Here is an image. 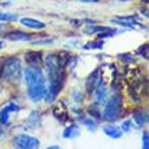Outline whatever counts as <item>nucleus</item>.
I'll return each mask as SVG.
<instances>
[{
	"mask_svg": "<svg viewBox=\"0 0 149 149\" xmlns=\"http://www.w3.org/2000/svg\"><path fill=\"white\" fill-rule=\"evenodd\" d=\"M130 129H132V122L125 121L123 122V125H122V130H123V132H129Z\"/></svg>",
	"mask_w": 149,
	"mask_h": 149,
	"instance_id": "23",
	"label": "nucleus"
},
{
	"mask_svg": "<svg viewBox=\"0 0 149 149\" xmlns=\"http://www.w3.org/2000/svg\"><path fill=\"white\" fill-rule=\"evenodd\" d=\"M4 29H6V24H1V23H0V33L3 31Z\"/></svg>",
	"mask_w": 149,
	"mask_h": 149,
	"instance_id": "26",
	"label": "nucleus"
},
{
	"mask_svg": "<svg viewBox=\"0 0 149 149\" xmlns=\"http://www.w3.org/2000/svg\"><path fill=\"white\" fill-rule=\"evenodd\" d=\"M46 149H61V148L57 145H53V146H49V148H46Z\"/></svg>",
	"mask_w": 149,
	"mask_h": 149,
	"instance_id": "25",
	"label": "nucleus"
},
{
	"mask_svg": "<svg viewBox=\"0 0 149 149\" xmlns=\"http://www.w3.org/2000/svg\"><path fill=\"white\" fill-rule=\"evenodd\" d=\"M88 114H90L92 118H95V119H100L102 114H100V110H99L98 103H94V104H91V106L88 107Z\"/></svg>",
	"mask_w": 149,
	"mask_h": 149,
	"instance_id": "17",
	"label": "nucleus"
},
{
	"mask_svg": "<svg viewBox=\"0 0 149 149\" xmlns=\"http://www.w3.org/2000/svg\"><path fill=\"white\" fill-rule=\"evenodd\" d=\"M80 122H81L83 125H86L90 130H92V132H94V130L96 129V123H95V122L92 121V119H88V118L81 117V118H80Z\"/></svg>",
	"mask_w": 149,
	"mask_h": 149,
	"instance_id": "19",
	"label": "nucleus"
},
{
	"mask_svg": "<svg viewBox=\"0 0 149 149\" xmlns=\"http://www.w3.org/2000/svg\"><path fill=\"white\" fill-rule=\"evenodd\" d=\"M86 49H102L103 47V41H92L86 45Z\"/></svg>",
	"mask_w": 149,
	"mask_h": 149,
	"instance_id": "20",
	"label": "nucleus"
},
{
	"mask_svg": "<svg viewBox=\"0 0 149 149\" xmlns=\"http://www.w3.org/2000/svg\"><path fill=\"white\" fill-rule=\"evenodd\" d=\"M121 1H129V0H121Z\"/></svg>",
	"mask_w": 149,
	"mask_h": 149,
	"instance_id": "28",
	"label": "nucleus"
},
{
	"mask_svg": "<svg viewBox=\"0 0 149 149\" xmlns=\"http://www.w3.org/2000/svg\"><path fill=\"white\" fill-rule=\"evenodd\" d=\"M95 92V98H96V103H102L104 102V99H106V94H107V91H106V87L103 86V83H100L96 88L94 90Z\"/></svg>",
	"mask_w": 149,
	"mask_h": 149,
	"instance_id": "15",
	"label": "nucleus"
},
{
	"mask_svg": "<svg viewBox=\"0 0 149 149\" xmlns=\"http://www.w3.org/2000/svg\"><path fill=\"white\" fill-rule=\"evenodd\" d=\"M3 46H4V42H3V41H0V49H1Z\"/></svg>",
	"mask_w": 149,
	"mask_h": 149,
	"instance_id": "27",
	"label": "nucleus"
},
{
	"mask_svg": "<svg viewBox=\"0 0 149 149\" xmlns=\"http://www.w3.org/2000/svg\"><path fill=\"white\" fill-rule=\"evenodd\" d=\"M23 79L27 87V96L33 102H39L46 94V77L38 67H27L23 72Z\"/></svg>",
	"mask_w": 149,
	"mask_h": 149,
	"instance_id": "2",
	"label": "nucleus"
},
{
	"mask_svg": "<svg viewBox=\"0 0 149 149\" xmlns=\"http://www.w3.org/2000/svg\"><path fill=\"white\" fill-rule=\"evenodd\" d=\"M148 145H149V137H148V133L145 132L142 134V149H149Z\"/></svg>",
	"mask_w": 149,
	"mask_h": 149,
	"instance_id": "22",
	"label": "nucleus"
},
{
	"mask_svg": "<svg viewBox=\"0 0 149 149\" xmlns=\"http://www.w3.org/2000/svg\"><path fill=\"white\" fill-rule=\"evenodd\" d=\"M133 119L137 126H142L148 122V111L144 109H137L133 111Z\"/></svg>",
	"mask_w": 149,
	"mask_h": 149,
	"instance_id": "13",
	"label": "nucleus"
},
{
	"mask_svg": "<svg viewBox=\"0 0 149 149\" xmlns=\"http://www.w3.org/2000/svg\"><path fill=\"white\" fill-rule=\"evenodd\" d=\"M111 22L119 24V26H125V27H134L138 24L137 19L134 16H117V18H113Z\"/></svg>",
	"mask_w": 149,
	"mask_h": 149,
	"instance_id": "10",
	"label": "nucleus"
},
{
	"mask_svg": "<svg viewBox=\"0 0 149 149\" xmlns=\"http://www.w3.org/2000/svg\"><path fill=\"white\" fill-rule=\"evenodd\" d=\"M84 33L86 34H95V33H99L98 37L99 38H106V37H111L114 34H117V30L111 27H107V26H92V27H87L84 29Z\"/></svg>",
	"mask_w": 149,
	"mask_h": 149,
	"instance_id": "6",
	"label": "nucleus"
},
{
	"mask_svg": "<svg viewBox=\"0 0 149 149\" xmlns=\"http://www.w3.org/2000/svg\"><path fill=\"white\" fill-rule=\"evenodd\" d=\"M79 1H81V3H99L102 0H79Z\"/></svg>",
	"mask_w": 149,
	"mask_h": 149,
	"instance_id": "24",
	"label": "nucleus"
},
{
	"mask_svg": "<svg viewBox=\"0 0 149 149\" xmlns=\"http://www.w3.org/2000/svg\"><path fill=\"white\" fill-rule=\"evenodd\" d=\"M20 23L23 24V26H26V27L36 29V30H41V29L46 27V23H45V22L38 20V19H33V18H22V19H20Z\"/></svg>",
	"mask_w": 149,
	"mask_h": 149,
	"instance_id": "12",
	"label": "nucleus"
},
{
	"mask_svg": "<svg viewBox=\"0 0 149 149\" xmlns=\"http://www.w3.org/2000/svg\"><path fill=\"white\" fill-rule=\"evenodd\" d=\"M20 107L16 104V103H8L7 106H4L0 111V122L1 123H8V119H10V114L11 113H18Z\"/></svg>",
	"mask_w": 149,
	"mask_h": 149,
	"instance_id": "9",
	"label": "nucleus"
},
{
	"mask_svg": "<svg viewBox=\"0 0 149 149\" xmlns=\"http://www.w3.org/2000/svg\"><path fill=\"white\" fill-rule=\"evenodd\" d=\"M3 38L4 39H10V41H30V39L34 38V36L30 34V33H24V31L15 30V31L4 33Z\"/></svg>",
	"mask_w": 149,
	"mask_h": 149,
	"instance_id": "7",
	"label": "nucleus"
},
{
	"mask_svg": "<svg viewBox=\"0 0 149 149\" xmlns=\"http://www.w3.org/2000/svg\"><path fill=\"white\" fill-rule=\"evenodd\" d=\"M138 53H140L142 57H148V43H144V45L138 49Z\"/></svg>",
	"mask_w": 149,
	"mask_h": 149,
	"instance_id": "21",
	"label": "nucleus"
},
{
	"mask_svg": "<svg viewBox=\"0 0 149 149\" xmlns=\"http://www.w3.org/2000/svg\"><path fill=\"white\" fill-rule=\"evenodd\" d=\"M12 145L16 149H38L39 140L29 134H16L12 138Z\"/></svg>",
	"mask_w": 149,
	"mask_h": 149,
	"instance_id": "5",
	"label": "nucleus"
},
{
	"mask_svg": "<svg viewBox=\"0 0 149 149\" xmlns=\"http://www.w3.org/2000/svg\"><path fill=\"white\" fill-rule=\"evenodd\" d=\"M26 61H27L29 67H42V56L41 53H37V52H29L26 54Z\"/></svg>",
	"mask_w": 149,
	"mask_h": 149,
	"instance_id": "11",
	"label": "nucleus"
},
{
	"mask_svg": "<svg viewBox=\"0 0 149 149\" xmlns=\"http://www.w3.org/2000/svg\"><path fill=\"white\" fill-rule=\"evenodd\" d=\"M100 83H102V79H100V69H95V71L88 76V79H87V83H86L87 91H88V92H94V90L100 84Z\"/></svg>",
	"mask_w": 149,
	"mask_h": 149,
	"instance_id": "8",
	"label": "nucleus"
},
{
	"mask_svg": "<svg viewBox=\"0 0 149 149\" xmlns=\"http://www.w3.org/2000/svg\"><path fill=\"white\" fill-rule=\"evenodd\" d=\"M67 61L68 56H65L64 53H50L45 57V68H46L47 81H49L45 98L49 102L54 100L64 86Z\"/></svg>",
	"mask_w": 149,
	"mask_h": 149,
	"instance_id": "1",
	"label": "nucleus"
},
{
	"mask_svg": "<svg viewBox=\"0 0 149 149\" xmlns=\"http://www.w3.org/2000/svg\"><path fill=\"white\" fill-rule=\"evenodd\" d=\"M103 132H104L106 136H109L111 138H119L122 136V132L119 130V127H117L114 125H106L103 127Z\"/></svg>",
	"mask_w": 149,
	"mask_h": 149,
	"instance_id": "14",
	"label": "nucleus"
},
{
	"mask_svg": "<svg viewBox=\"0 0 149 149\" xmlns=\"http://www.w3.org/2000/svg\"><path fill=\"white\" fill-rule=\"evenodd\" d=\"M0 91H1V86H0Z\"/></svg>",
	"mask_w": 149,
	"mask_h": 149,
	"instance_id": "29",
	"label": "nucleus"
},
{
	"mask_svg": "<svg viewBox=\"0 0 149 149\" xmlns=\"http://www.w3.org/2000/svg\"><path fill=\"white\" fill-rule=\"evenodd\" d=\"M122 113V96L121 94L111 95L106 103L104 111H103V118L109 122L117 121Z\"/></svg>",
	"mask_w": 149,
	"mask_h": 149,
	"instance_id": "4",
	"label": "nucleus"
},
{
	"mask_svg": "<svg viewBox=\"0 0 149 149\" xmlns=\"http://www.w3.org/2000/svg\"><path fill=\"white\" fill-rule=\"evenodd\" d=\"M18 16L15 14H10V12H0V22H11L16 20Z\"/></svg>",
	"mask_w": 149,
	"mask_h": 149,
	"instance_id": "18",
	"label": "nucleus"
},
{
	"mask_svg": "<svg viewBox=\"0 0 149 149\" xmlns=\"http://www.w3.org/2000/svg\"><path fill=\"white\" fill-rule=\"evenodd\" d=\"M79 134H80V129L77 127V125H71L65 132H64L63 136L65 138H73V137H77Z\"/></svg>",
	"mask_w": 149,
	"mask_h": 149,
	"instance_id": "16",
	"label": "nucleus"
},
{
	"mask_svg": "<svg viewBox=\"0 0 149 149\" xmlns=\"http://www.w3.org/2000/svg\"><path fill=\"white\" fill-rule=\"evenodd\" d=\"M0 76L4 81L18 83L22 77V63L18 57H10L4 61L0 69Z\"/></svg>",
	"mask_w": 149,
	"mask_h": 149,
	"instance_id": "3",
	"label": "nucleus"
}]
</instances>
